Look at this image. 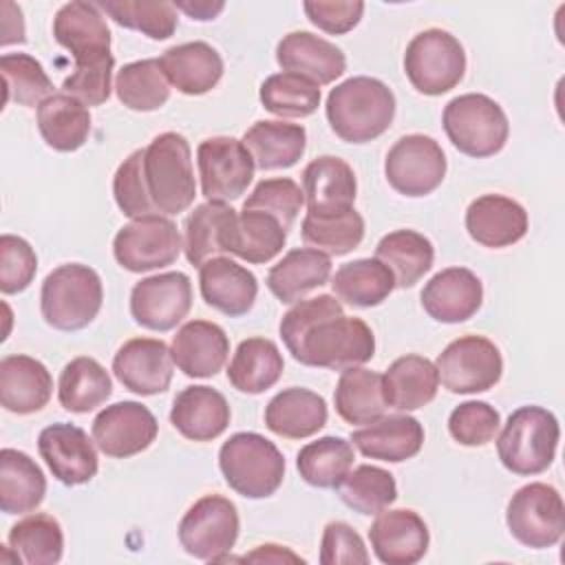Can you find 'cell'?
Wrapping results in <instances>:
<instances>
[{"label":"cell","mask_w":565,"mask_h":565,"mask_svg":"<svg viewBox=\"0 0 565 565\" xmlns=\"http://www.w3.org/2000/svg\"><path fill=\"white\" fill-rule=\"evenodd\" d=\"M373 554L384 565H415L430 543L426 521L408 508L382 510L369 527Z\"/></svg>","instance_id":"cell-19"},{"label":"cell","mask_w":565,"mask_h":565,"mask_svg":"<svg viewBox=\"0 0 565 565\" xmlns=\"http://www.w3.org/2000/svg\"><path fill=\"white\" fill-rule=\"evenodd\" d=\"M327 417L324 397L305 386L282 388L265 406V426L285 439H307L316 435L324 428Z\"/></svg>","instance_id":"cell-32"},{"label":"cell","mask_w":565,"mask_h":565,"mask_svg":"<svg viewBox=\"0 0 565 565\" xmlns=\"http://www.w3.org/2000/svg\"><path fill=\"white\" fill-rule=\"evenodd\" d=\"M448 163L441 146L428 135H404L399 137L384 159V177L388 185L404 196H426L435 192Z\"/></svg>","instance_id":"cell-13"},{"label":"cell","mask_w":565,"mask_h":565,"mask_svg":"<svg viewBox=\"0 0 565 565\" xmlns=\"http://www.w3.org/2000/svg\"><path fill=\"white\" fill-rule=\"evenodd\" d=\"M201 196L227 203L245 194L254 179V159L236 137H210L196 148Z\"/></svg>","instance_id":"cell-14"},{"label":"cell","mask_w":565,"mask_h":565,"mask_svg":"<svg viewBox=\"0 0 565 565\" xmlns=\"http://www.w3.org/2000/svg\"><path fill=\"white\" fill-rule=\"evenodd\" d=\"M320 563L340 565V563H369V552L362 536L344 521H331L322 530L320 539Z\"/></svg>","instance_id":"cell-57"},{"label":"cell","mask_w":565,"mask_h":565,"mask_svg":"<svg viewBox=\"0 0 565 565\" xmlns=\"http://www.w3.org/2000/svg\"><path fill=\"white\" fill-rule=\"evenodd\" d=\"M97 7L119 26L139 31L150 40H168L177 31V9L172 2L148 0H106Z\"/></svg>","instance_id":"cell-51"},{"label":"cell","mask_w":565,"mask_h":565,"mask_svg":"<svg viewBox=\"0 0 565 565\" xmlns=\"http://www.w3.org/2000/svg\"><path fill=\"white\" fill-rule=\"evenodd\" d=\"M466 230L483 247H510L527 234V212L510 196L481 194L466 210Z\"/></svg>","instance_id":"cell-25"},{"label":"cell","mask_w":565,"mask_h":565,"mask_svg":"<svg viewBox=\"0 0 565 565\" xmlns=\"http://www.w3.org/2000/svg\"><path fill=\"white\" fill-rule=\"evenodd\" d=\"M38 271V256L29 241L15 234L0 236V291L4 296L24 291Z\"/></svg>","instance_id":"cell-55"},{"label":"cell","mask_w":565,"mask_h":565,"mask_svg":"<svg viewBox=\"0 0 565 565\" xmlns=\"http://www.w3.org/2000/svg\"><path fill=\"white\" fill-rule=\"evenodd\" d=\"M38 130L49 148L75 152L90 135V113L79 99L55 93L38 106Z\"/></svg>","instance_id":"cell-38"},{"label":"cell","mask_w":565,"mask_h":565,"mask_svg":"<svg viewBox=\"0 0 565 565\" xmlns=\"http://www.w3.org/2000/svg\"><path fill=\"white\" fill-rule=\"evenodd\" d=\"M46 494L42 468L22 450L2 448L0 452V510L4 514L33 512Z\"/></svg>","instance_id":"cell-37"},{"label":"cell","mask_w":565,"mask_h":565,"mask_svg":"<svg viewBox=\"0 0 565 565\" xmlns=\"http://www.w3.org/2000/svg\"><path fill=\"white\" fill-rule=\"evenodd\" d=\"M324 113L331 130L342 141L366 143L391 128L395 95L382 79L355 75L331 88Z\"/></svg>","instance_id":"cell-2"},{"label":"cell","mask_w":565,"mask_h":565,"mask_svg":"<svg viewBox=\"0 0 565 565\" xmlns=\"http://www.w3.org/2000/svg\"><path fill=\"white\" fill-rule=\"evenodd\" d=\"M505 523L510 534L530 550L556 545L565 532V505L561 492L541 481L519 488L508 501Z\"/></svg>","instance_id":"cell-10"},{"label":"cell","mask_w":565,"mask_h":565,"mask_svg":"<svg viewBox=\"0 0 565 565\" xmlns=\"http://www.w3.org/2000/svg\"><path fill=\"white\" fill-rule=\"evenodd\" d=\"M419 300L433 320L457 324L470 320L481 309L483 285L466 267H446L424 285Z\"/></svg>","instance_id":"cell-21"},{"label":"cell","mask_w":565,"mask_h":565,"mask_svg":"<svg viewBox=\"0 0 565 565\" xmlns=\"http://www.w3.org/2000/svg\"><path fill=\"white\" fill-rule=\"evenodd\" d=\"M53 393L49 369L31 355H4L0 360V404L15 415L42 411Z\"/></svg>","instance_id":"cell-29"},{"label":"cell","mask_w":565,"mask_h":565,"mask_svg":"<svg viewBox=\"0 0 565 565\" xmlns=\"http://www.w3.org/2000/svg\"><path fill=\"white\" fill-rule=\"evenodd\" d=\"M7 541L18 563L24 565H53L64 554L62 525L44 512H35L11 525Z\"/></svg>","instance_id":"cell-45"},{"label":"cell","mask_w":565,"mask_h":565,"mask_svg":"<svg viewBox=\"0 0 565 565\" xmlns=\"http://www.w3.org/2000/svg\"><path fill=\"white\" fill-rule=\"evenodd\" d=\"M225 483L245 499L271 497L285 479V457L258 433H234L218 450Z\"/></svg>","instance_id":"cell-6"},{"label":"cell","mask_w":565,"mask_h":565,"mask_svg":"<svg viewBox=\"0 0 565 565\" xmlns=\"http://www.w3.org/2000/svg\"><path fill=\"white\" fill-rule=\"evenodd\" d=\"M331 289L349 307L369 309L384 302L395 289L391 269L377 258H358L344 263L331 276Z\"/></svg>","instance_id":"cell-41"},{"label":"cell","mask_w":565,"mask_h":565,"mask_svg":"<svg viewBox=\"0 0 565 565\" xmlns=\"http://www.w3.org/2000/svg\"><path fill=\"white\" fill-rule=\"evenodd\" d=\"M335 413L353 426H366L386 413L382 375L364 366L344 369L333 391Z\"/></svg>","instance_id":"cell-39"},{"label":"cell","mask_w":565,"mask_h":565,"mask_svg":"<svg viewBox=\"0 0 565 565\" xmlns=\"http://www.w3.org/2000/svg\"><path fill=\"white\" fill-rule=\"evenodd\" d=\"M104 302L99 274L82 263H66L46 274L40 289V311L49 327L57 331H79L88 327Z\"/></svg>","instance_id":"cell-5"},{"label":"cell","mask_w":565,"mask_h":565,"mask_svg":"<svg viewBox=\"0 0 565 565\" xmlns=\"http://www.w3.org/2000/svg\"><path fill=\"white\" fill-rule=\"evenodd\" d=\"M287 243V230L278 218L260 210H241L236 216L230 254L252 265L276 258Z\"/></svg>","instance_id":"cell-43"},{"label":"cell","mask_w":565,"mask_h":565,"mask_svg":"<svg viewBox=\"0 0 565 565\" xmlns=\"http://www.w3.org/2000/svg\"><path fill=\"white\" fill-rule=\"evenodd\" d=\"M335 490L347 508L366 516L380 514L397 499L395 477L388 470L371 463L349 470Z\"/></svg>","instance_id":"cell-47"},{"label":"cell","mask_w":565,"mask_h":565,"mask_svg":"<svg viewBox=\"0 0 565 565\" xmlns=\"http://www.w3.org/2000/svg\"><path fill=\"white\" fill-rule=\"evenodd\" d=\"M375 258L391 269L395 287L408 289L430 271L435 247L424 234L415 230H395L380 238Z\"/></svg>","instance_id":"cell-40"},{"label":"cell","mask_w":565,"mask_h":565,"mask_svg":"<svg viewBox=\"0 0 565 565\" xmlns=\"http://www.w3.org/2000/svg\"><path fill=\"white\" fill-rule=\"evenodd\" d=\"M53 38L64 46L75 64L110 57V29L102 9L93 2L73 0L57 9L53 18Z\"/></svg>","instance_id":"cell-20"},{"label":"cell","mask_w":565,"mask_h":565,"mask_svg":"<svg viewBox=\"0 0 565 565\" xmlns=\"http://www.w3.org/2000/svg\"><path fill=\"white\" fill-rule=\"evenodd\" d=\"M441 124L450 143L466 157L486 159L503 150L510 124L503 108L483 93L452 97L444 106Z\"/></svg>","instance_id":"cell-7"},{"label":"cell","mask_w":565,"mask_h":565,"mask_svg":"<svg viewBox=\"0 0 565 565\" xmlns=\"http://www.w3.org/2000/svg\"><path fill=\"white\" fill-rule=\"evenodd\" d=\"M172 364L170 347L161 338H130L117 349L113 373L126 391L148 397L170 388Z\"/></svg>","instance_id":"cell-18"},{"label":"cell","mask_w":565,"mask_h":565,"mask_svg":"<svg viewBox=\"0 0 565 565\" xmlns=\"http://www.w3.org/2000/svg\"><path fill=\"white\" fill-rule=\"evenodd\" d=\"M110 393L113 380L108 371L88 355H79L66 362L57 380V399L68 413H90L106 404Z\"/></svg>","instance_id":"cell-42"},{"label":"cell","mask_w":565,"mask_h":565,"mask_svg":"<svg viewBox=\"0 0 565 565\" xmlns=\"http://www.w3.org/2000/svg\"><path fill=\"white\" fill-rule=\"evenodd\" d=\"M285 369L282 353L274 340L247 338L243 340L227 366V382L247 395H258L271 388Z\"/></svg>","instance_id":"cell-36"},{"label":"cell","mask_w":565,"mask_h":565,"mask_svg":"<svg viewBox=\"0 0 565 565\" xmlns=\"http://www.w3.org/2000/svg\"><path fill=\"white\" fill-rule=\"evenodd\" d=\"M230 404L212 386H185L170 408V424L190 441H212L230 426Z\"/></svg>","instance_id":"cell-27"},{"label":"cell","mask_w":565,"mask_h":565,"mask_svg":"<svg viewBox=\"0 0 565 565\" xmlns=\"http://www.w3.org/2000/svg\"><path fill=\"white\" fill-rule=\"evenodd\" d=\"M404 73L417 93L430 97L444 95L463 79V44L444 29H426L408 42Z\"/></svg>","instance_id":"cell-8"},{"label":"cell","mask_w":565,"mask_h":565,"mask_svg":"<svg viewBox=\"0 0 565 565\" xmlns=\"http://www.w3.org/2000/svg\"><path fill=\"white\" fill-rule=\"evenodd\" d=\"M349 441L369 459L399 463L413 459L422 450L424 426L406 413L382 415L364 428L353 430Z\"/></svg>","instance_id":"cell-28"},{"label":"cell","mask_w":565,"mask_h":565,"mask_svg":"<svg viewBox=\"0 0 565 565\" xmlns=\"http://www.w3.org/2000/svg\"><path fill=\"white\" fill-rule=\"evenodd\" d=\"M561 426L543 406H521L510 413L497 437V455L505 470L519 477L545 472L558 448Z\"/></svg>","instance_id":"cell-4"},{"label":"cell","mask_w":565,"mask_h":565,"mask_svg":"<svg viewBox=\"0 0 565 565\" xmlns=\"http://www.w3.org/2000/svg\"><path fill=\"white\" fill-rule=\"evenodd\" d=\"M38 452L64 486L88 483L99 470L95 441L75 424L57 422L46 426L38 437Z\"/></svg>","instance_id":"cell-17"},{"label":"cell","mask_w":565,"mask_h":565,"mask_svg":"<svg viewBox=\"0 0 565 565\" xmlns=\"http://www.w3.org/2000/svg\"><path fill=\"white\" fill-rule=\"evenodd\" d=\"M309 22L318 26L324 33L331 35H344L358 22L364 13V2H324V0H307L302 4Z\"/></svg>","instance_id":"cell-58"},{"label":"cell","mask_w":565,"mask_h":565,"mask_svg":"<svg viewBox=\"0 0 565 565\" xmlns=\"http://www.w3.org/2000/svg\"><path fill=\"white\" fill-rule=\"evenodd\" d=\"M302 192L307 214L333 216L353 207L358 181L353 168L333 154H322L309 161L302 170Z\"/></svg>","instance_id":"cell-22"},{"label":"cell","mask_w":565,"mask_h":565,"mask_svg":"<svg viewBox=\"0 0 565 565\" xmlns=\"http://www.w3.org/2000/svg\"><path fill=\"white\" fill-rule=\"evenodd\" d=\"M115 57H104L86 64H75L73 73L62 82V90L84 106H102L110 97Z\"/></svg>","instance_id":"cell-56"},{"label":"cell","mask_w":565,"mask_h":565,"mask_svg":"<svg viewBox=\"0 0 565 565\" xmlns=\"http://www.w3.org/2000/svg\"><path fill=\"white\" fill-rule=\"evenodd\" d=\"M243 558H245V561H256V563H285V561H291V563H305V558H300L298 554L289 552V550H287V547H282V545H274V543L258 545L254 552L245 554Z\"/></svg>","instance_id":"cell-60"},{"label":"cell","mask_w":565,"mask_h":565,"mask_svg":"<svg viewBox=\"0 0 565 565\" xmlns=\"http://www.w3.org/2000/svg\"><path fill=\"white\" fill-rule=\"evenodd\" d=\"M278 333L291 358L305 366L344 371L375 355L371 327L344 316L342 302L329 294L298 300L280 320Z\"/></svg>","instance_id":"cell-1"},{"label":"cell","mask_w":565,"mask_h":565,"mask_svg":"<svg viewBox=\"0 0 565 565\" xmlns=\"http://www.w3.org/2000/svg\"><path fill=\"white\" fill-rule=\"evenodd\" d=\"M307 247H313L327 256H344L353 252L364 238V218L353 207L333 216L302 218L300 227Z\"/></svg>","instance_id":"cell-50"},{"label":"cell","mask_w":565,"mask_h":565,"mask_svg":"<svg viewBox=\"0 0 565 565\" xmlns=\"http://www.w3.org/2000/svg\"><path fill=\"white\" fill-rule=\"evenodd\" d=\"M353 444L344 437L327 435L302 446L296 455V468L311 488L331 490L353 468Z\"/></svg>","instance_id":"cell-44"},{"label":"cell","mask_w":565,"mask_h":565,"mask_svg":"<svg viewBox=\"0 0 565 565\" xmlns=\"http://www.w3.org/2000/svg\"><path fill=\"white\" fill-rule=\"evenodd\" d=\"M305 205L302 188L289 177H271L256 183L252 194L243 201L245 210H260L282 223L285 230L294 225Z\"/></svg>","instance_id":"cell-52"},{"label":"cell","mask_w":565,"mask_h":565,"mask_svg":"<svg viewBox=\"0 0 565 565\" xmlns=\"http://www.w3.org/2000/svg\"><path fill=\"white\" fill-rule=\"evenodd\" d=\"M501 417L488 402L470 399L452 408L448 417V433L461 446H486L499 433Z\"/></svg>","instance_id":"cell-53"},{"label":"cell","mask_w":565,"mask_h":565,"mask_svg":"<svg viewBox=\"0 0 565 565\" xmlns=\"http://www.w3.org/2000/svg\"><path fill=\"white\" fill-rule=\"evenodd\" d=\"M439 388L435 362L424 355L408 353L397 358L382 375L386 406L408 413L430 404Z\"/></svg>","instance_id":"cell-33"},{"label":"cell","mask_w":565,"mask_h":565,"mask_svg":"<svg viewBox=\"0 0 565 565\" xmlns=\"http://www.w3.org/2000/svg\"><path fill=\"white\" fill-rule=\"evenodd\" d=\"M170 355L183 375L214 377L230 355V338L216 322L190 320L172 335Z\"/></svg>","instance_id":"cell-23"},{"label":"cell","mask_w":565,"mask_h":565,"mask_svg":"<svg viewBox=\"0 0 565 565\" xmlns=\"http://www.w3.org/2000/svg\"><path fill=\"white\" fill-rule=\"evenodd\" d=\"M258 170H285L298 163L307 148V130L300 124L263 119L245 130L243 139Z\"/></svg>","instance_id":"cell-35"},{"label":"cell","mask_w":565,"mask_h":565,"mask_svg":"<svg viewBox=\"0 0 565 565\" xmlns=\"http://www.w3.org/2000/svg\"><path fill=\"white\" fill-rule=\"evenodd\" d=\"M435 366L448 393L472 395L490 391L501 380L503 358L486 335H461L437 355Z\"/></svg>","instance_id":"cell-11"},{"label":"cell","mask_w":565,"mask_h":565,"mask_svg":"<svg viewBox=\"0 0 565 565\" xmlns=\"http://www.w3.org/2000/svg\"><path fill=\"white\" fill-rule=\"evenodd\" d=\"M199 289L207 307L238 318L245 316L258 296L256 276L227 256H214L199 267Z\"/></svg>","instance_id":"cell-24"},{"label":"cell","mask_w":565,"mask_h":565,"mask_svg":"<svg viewBox=\"0 0 565 565\" xmlns=\"http://www.w3.org/2000/svg\"><path fill=\"white\" fill-rule=\"evenodd\" d=\"M0 73L4 84V106L15 102L18 106L33 108L55 95L44 66L29 53H4L0 57Z\"/></svg>","instance_id":"cell-48"},{"label":"cell","mask_w":565,"mask_h":565,"mask_svg":"<svg viewBox=\"0 0 565 565\" xmlns=\"http://www.w3.org/2000/svg\"><path fill=\"white\" fill-rule=\"evenodd\" d=\"M241 519L236 505L221 494H205L194 501L179 523V543L185 554L199 561H230L236 545Z\"/></svg>","instance_id":"cell-9"},{"label":"cell","mask_w":565,"mask_h":565,"mask_svg":"<svg viewBox=\"0 0 565 565\" xmlns=\"http://www.w3.org/2000/svg\"><path fill=\"white\" fill-rule=\"evenodd\" d=\"M276 62L285 73L302 75L318 86L335 82L347 71L342 49L309 31L287 33L276 46Z\"/></svg>","instance_id":"cell-26"},{"label":"cell","mask_w":565,"mask_h":565,"mask_svg":"<svg viewBox=\"0 0 565 565\" xmlns=\"http://www.w3.org/2000/svg\"><path fill=\"white\" fill-rule=\"evenodd\" d=\"M181 249L183 241L174 221L161 214L132 218L113 238L115 260L132 274L168 267L179 258Z\"/></svg>","instance_id":"cell-12"},{"label":"cell","mask_w":565,"mask_h":565,"mask_svg":"<svg viewBox=\"0 0 565 565\" xmlns=\"http://www.w3.org/2000/svg\"><path fill=\"white\" fill-rule=\"evenodd\" d=\"M141 157H143V148L130 152L119 163V168L113 177L115 203L121 210V214L128 216L130 221L157 214L148 199V192H146V183H143V174H141Z\"/></svg>","instance_id":"cell-54"},{"label":"cell","mask_w":565,"mask_h":565,"mask_svg":"<svg viewBox=\"0 0 565 565\" xmlns=\"http://www.w3.org/2000/svg\"><path fill=\"white\" fill-rule=\"evenodd\" d=\"M159 424L141 402H117L97 413L90 426L95 446L113 459H126L143 452L157 439Z\"/></svg>","instance_id":"cell-16"},{"label":"cell","mask_w":565,"mask_h":565,"mask_svg":"<svg viewBox=\"0 0 565 565\" xmlns=\"http://www.w3.org/2000/svg\"><path fill=\"white\" fill-rule=\"evenodd\" d=\"M0 13H2V38L0 44H22L26 40L24 35V20H22V9L9 0L0 2Z\"/></svg>","instance_id":"cell-59"},{"label":"cell","mask_w":565,"mask_h":565,"mask_svg":"<svg viewBox=\"0 0 565 565\" xmlns=\"http://www.w3.org/2000/svg\"><path fill=\"white\" fill-rule=\"evenodd\" d=\"M260 104L276 117H309L320 106V86L296 73H274L258 90Z\"/></svg>","instance_id":"cell-49"},{"label":"cell","mask_w":565,"mask_h":565,"mask_svg":"<svg viewBox=\"0 0 565 565\" xmlns=\"http://www.w3.org/2000/svg\"><path fill=\"white\" fill-rule=\"evenodd\" d=\"M192 307V282L183 271H166L141 278L130 291L135 322L150 331L174 329Z\"/></svg>","instance_id":"cell-15"},{"label":"cell","mask_w":565,"mask_h":565,"mask_svg":"<svg viewBox=\"0 0 565 565\" xmlns=\"http://www.w3.org/2000/svg\"><path fill=\"white\" fill-rule=\"evenodd\" d=\"M174 4V9L179 11H183V13H188L192 20H201V22H205V20H214L223 9H225V2H210V0H177V2H172Z\"/></svg>","instance_id":"cell-61"},{"label":"cell","mask_w":565,"mask_h":565,"mask_svg":"<svg viewBox=\"0 0 565 565\" xmlns=\"http://www.w3.org/2000/svg\"><path fill=\"white\" fill-rule=\"evenodd\" d=\"M141 174L148 199L157 214L177 216L185 212L196 196L190 143L179 132H161L141 157Z\"/></svg>","instance_id":"cell-3"},{"label":"cell","mask_w":565,"mask_h":565,"mask_svg":"<svg viewBox=\"0 0 565 565\" xmlns=\"http://www.w3.org/2000/svg\"><path fill=\"white\" fill-rule=\"evenodd\" d=\"M331 278V256L313 247H296L287 252L267 274V289L285 305L305 300L307 294L322 287Z\"/></svg>","instance_id":"cell-34"},{"label":"cell","mask_w":565,"mask_h":565,"mask_svg":"<svg viewBox=\"0 0 565 565\" xmlns=\"http://www.w3.org/2000/svg\"><path fill=\"white\" fill-rule=\"evenodd\" d=\"M159 66L172 88L192 97L210 93L223 77V57L201 40L170 46L159 57Z\"/></svg>","instance_id":"cell-30"},{"label":"cell","mask_w":565,"mask_h":565,"mask_svg":"<svg viewBox=\"0 0 565 565\" xmlns=\"http://www.w3.org/2000/svg\"><path fill=\"white\" fill-rule=\"evenodd\" d=\"M117 99L137 113L159 110L170 99V84L159 66V60H137L124 64L115 77Z\"/></svg>","instance_id":"cell-46"},{"label":"cell","mask_w":565,"mask_h":565,"mask_svg":"<svg viewBox=\"0 0 565 565\" xmlns=\"http://www.w3.org/2000/svg\"><path fill=\"white\" fill-rule=\"evenodd\" d=\"M236 216L238 212L227 203L205 201L196 205L183 225V254L188 263L201 267L214 256L230 254Z\"/></svg>","instance_id":"cell-31"}]
</instances>
